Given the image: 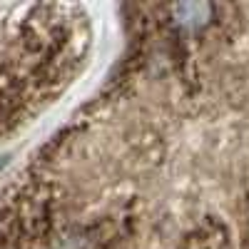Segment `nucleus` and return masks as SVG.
<instances>
[{
    "mask_svg": "<svg viewBox=\"0 0 249 249\" xmlns=\"http://www.w3.org/2000/svg\"><path fill=\"white\" fill-rule=\"evenodd\" d=\"M212 15H214V8L210 3H179L172 8L175 23L184 30H199L204 25H210Z\"/></svg>",
    "mask_w": 249,
    "mask_h": 249,
    "instance_id": "f257e3e1",
    "label": "nucleus"
}]
</instances>
